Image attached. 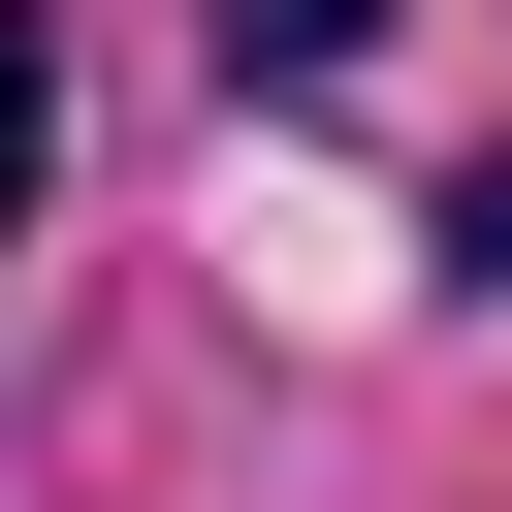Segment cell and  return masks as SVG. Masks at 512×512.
Returning a JSON list of instances; mask_svg holds the SVG:
<instances>
[{
    "mask_svg": "<svg viewBox=\"0 0 512 512\" xmlns=\"http://www.w3.org/2000/svg\"><path fill=\"white\" fill-rule=\"evenodd\" d=\"M448 256H512V160H480V192H448Z\"/></svg>",
    "mask_w": 512,
    "mask_h": 512,
    "instance_id": "cell-3",
    "label": "cell"
},
{
    "mask_svg": "<svg viewBox=\"0 0 512 512\" xmlns=\"http://www.w3.org/2000/svg\"><path fill=\"white\" fill-rule=\"evenodd\" d=\"M192 32H224V64H288V96H320V64H352V32H384V0H192Z\"/></svg>",
    "mask_w": 512,
    "mask_h": 512,
    "instance_id": "cell-1",
    "label": "cell"
},
{
    "mask_svg": "<svg viewBox=\"0 0 512 512\" xmlns=\"http://www.w3.org/2000/svg\"><path fill=\"white\" fill-rule=\"evenodd\" d=\"M32 160H64V64H32V0H0V224H32Z\"/></svg>",
    "mask_w": 512,
    "mask_h": 512,
    "instance_id": "cell-2",
    "label": "cell"
}]
</instances>
